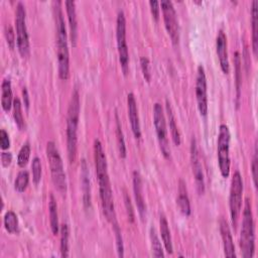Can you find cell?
I'll return each mask as SVG.
<instances>
[{"instance_id": "obj_1", "label": "cell", "mask_w": 258, "mask_h": 258, "mask_svg": "<svg viewBox=\"0 0 258 258\" xmlns=\"http://www.w3.org/2000/svg\"><path fill=\"white\" fill-rule=\"evenodd\" d=\"M54 22H55V36H56V56L58 64V76L66 81L70 77V52L68 46V33L66 23L63 20L61 2H53Z\"/></svg>"}, {"instance_id": "obj_2", "label": "cell", "mask_w": 258, "mask_h": 258, "mask_svg": "<svg viewBox=\"0 0 258 258\" xmlns=\"http://www.w3.org/2000/svg\"><path fill=\"white\" fill-rule=\"evenodd\" d=\"M80 94L78 89H74L69 108H68V117H67V148L68 156L71 163L75 162L77 157V148H78V124L80 119Z\"/></svg>"}, {"instance_id": "obj_3", "label": "cell", "mask_w": 258, "mask_h": 258, "mask_svg": "<svg viewBox=\"0 0 258 258\" xmlns=\"http://www.w3.org/2000/svg\"><path fill=\"white\" fill-rule=\"evenodd\" d=\"M242 226L240 233V248L244 258H252L255 250V235H254V221L251 203L247 198L244 204L242 214Z\"/></svg>"}, {"instance_id": "obj_4", "label": "cell", "mask_w": 258, "mask_h": 258, "mask_svg": "<svg viewBox=\"0 0 258 258\" xmlns=\"http://www.w3.org/2000/svg\"><path fill=\"white\" fill-rule=\"evenodd\" d=\"M46 157L49 163L51 179L58 191L64 194L67 191V177L63 169L62 160L57 147L53 141H48L45 147Z\"/></svg>"}, {"instance_id": "obj_5", "label": "cell", "mask_w": 258, "mask_h": 258, "mask_svg": "<svg viewBox=\"0 0 258 258\" xmlns=\"http://www.w3.org/2000/svg\"><path fill=\"white\" fill-rule=\"evenodd\" d=\"M98 182H99V190H100V199L103 213L109 223L114 224L117 222L116 212L114 207V199L113 191L111 187V182L109 178L108 169L96 171Z\"/></svg>"}, {"instance_id": "obj_6", "label": "cell", "mask_w": 258, "mask_h": 258, "mask_svg": "<svg viewBox=\"0 0 258 258\" xmlns=\"http://www.w3.org/2000/svg\"><path fill=\"white\" fill-rule=\"evenodd\" d=\"M15 29H16V44L19 53L23 57H27L30 53L29 36L26 26V11L24 4L18 1L15 9Z\"/></svg>"}, {"instance_id": "obj_7", "label": "cell", "mask_w": 258, "mask_h": 258, "mask_svg": "<svg viewBox=\"0 0 258 258\" xmlns=\"http://www.w3.org/2000/svg\"><path fill=\"white\" fill-rule=\"evenodd\" d=\"M230 130L226 124H221L217 140V155L218 164L223 177H228L230 174Z\"/></svg>"}, {"instance_id": "obj_8", "label": "cell", "mask_w": 258, "mask_h": 258, "mask_svg": "<svg viewBox=\"0 0 258 258\" xmlns=\"http://www.w3.org/2000/svg\"><path fill=\"white\" fill-rule=\"evenodd\" d=\"M242 196H243V180L239 170H236L231 179L230 196H229V208L231 221L234 229L238 225L239 216L242 208Z\"/></svg>"}, {"instance_id": "obj_9", "label": "cell", "mask_w": 258, "mask_h": 258, "mask_svg": "<svg viewBox=\"0 0 258 258\" xmlns=\"http://www.w3.org/2000/svg\"><path fill=\"white\" fill-rule=\"evenodd\" d=\"M116 39H117V49H118L121 69L124 75H127L129 71V51H128V45L126 40V18L122 10H120L117 14Z\"/></svg>"}, {"instance_id": "obj_10", "label": "cell", "mask_w": 258, "mask_h": 258, "mask_svg": "<svg viewBox=\"0 0 258 258\" xmlns=\"http://www.w3.org/2000/svg\"><path fill=\"white\" fill-rule=\"evenodd\" d=\"M153 124L160 150L163 156L168 159L170 157V147L167 138V128L164 110L160 103H155L153 105Z\"/></svg>"}, {"instance_id": "obj_11", "label": "cell", "mask_w": 258, "mask_h": 258, "mask_svg": "<svg viewBox=\"0 0 258 258\" xmlns=\"http://www.w3.org/2000/svg\"><path fill=\"white\" fill-rule=\"evenodd\" d=\"M161 6L164 26L166 31L174 45H177L179 42V25L177 20V14L174 9L173 3L170 0H162L159 2Z\"/></svg>"}, {"instance_id": "obj_12", "label": "cell", "mask_w": 258, "mask_h": 258, "mask_svg": "<svg viewBox=\"0 0 258 258\" xmlns=\"http://www.w3.org/2000/svg\"><path fill=\"white\" fill-rule=\"evenodd\" d=\"M196 98L198 103V109L202 116H206L208 113V94H207V77L205 69L200 64L197 69L196 79Z\"/></svg>"}, {"instance_id": "obj_13", "label": "cell", "mask_w": 258, "mask_h": 258, "mask_svg": "<svg viewBox=\"0 0 258 258\" xmlns=\"http://www.w3.org/2000/svg\"><path fill=\"white\" fill-rule=\"evenodd\" d=\"M190 162H191L192 173L195 176L198 191L200 195H203L205 191V177H204L202 161H201V157L198 149V144L195 136H192L190 140Z\"/></svg>"}, {"instance_id": "obj_14", "label": "cell", "mask_w": 258, "mask_h": 258, "mask_svg": "<svg viewBox=\"0 0 258 258\" xmlns=\"http://www.w3.org/2000/svg\"><path fill=\"white\" fill-rule=\"evenodd\" d=\"M216 51L219 58L221 70L224 74H229L230 71V63H229V56H228V43H227V36L226 33L220 29L217 33L216 37Z\"/></svg>"}, {"instance_id": "obj_15", "label": "cell", "mask_w": 258, "mask_h": 258, "mask_svg": "<svg viewBox=\"0 0 258 258\" xmlns=\"http://www.w3.org/2000/svg\"><path fill=\"white\" fill-rule=\"evenodd\" d=\"M127 109H128V117H129L132 132L135 138L139 139L141 137V127H140L137 103L133 93H129L127 95Z\"/></svg>"}, {"instance_id": "obj_16", "label": "cell", "mask_w": 258, "mask_h": 258, "mask_svg": "<svg viewBox=\"0 0 258 258\" xmlns=\"http://www.w3.org/2000/svg\"><path fill=\"white\" fill-rule=\"evenodd\" d=\"M132 181H133V192H134V199L137 206L138 213L143 220L146 216V204L144 201L143 196V187H142V178L140 175V172L138 170H134L132 173Z\"/></svg>"}, {"instance_id": "obj_17", "label": "cell", "mask_w": 258, "mask_h": 258, "mask_svg": "<svg viewBox=\"0 0 258 258\" xmlns=\"http://www.w3.org/2000/svg\"><path fill=\"white\" fill-rule=\"evenodd\" d=\"M219 229H220V233H221V237H222V241H223V248H224L225 256L230 257V258H235L236 250H235V245L233 242V237L231 234L230 227L224 218H221L219 221Z\"/></svg>"}, {"instance_id": "obj_18", "label": "cell", "mask_w": 258, "mask_h": 258, "mask_svg": "<svg viewBox=\"0 0 258 258\" xmlns=\"http://www.w3.org/2000/svg\"><path fill=\"white\" fill-rule=\"evenodd\" d=\"M81 184L83 191V203L86 209L91 208V183L90 172L87 161L85 159L81 162Z\"/></svg>"}, {"instance_id": "obj_19", "label": "cell", "mask_w": 258, "mask_h": 258, "mask_svg": "<svg viewBox=\"0 0 258 258\" xmlns=\"http://www.w3.org/2000/svg\"><path fill=\"white\" fill-rule=\"evenodd\" d=\"M66 11L69 20V27L71 33V40L75 46L78 38V20H77V11H76V2L74 0H67L64 2Z\"/></svg>"}, {"instance_id": "obj_20", "label": "cell", "mask_w": 258, "mask_h": 258, "mask_svg": "<svg viewBox=\"0 0 258 258\" xmlns=\"http://www.w3.org/2000/svg\"><path fill=\"white\" fill-rule=\"evenodd\" d=\"M185 182L182 178H180L178 180V196L176 199L178 208L180 210V212L184 215V216H189L191 213L190 210V203H189V199L187 196V189L185 186Z\"/></svg>"}, {"instance_id": "obj_21", "label": "cell", "mask_w": 258, "mask_h": 258, "mask_svg": "<svg viewBox=\"0 0 258 258\" xmlns=\"http://www.w3.org/2000/svg\"><path fill=\"white\" fill-rule=\"evenodd\" d=\"M159 230H160V235H161V239H162L165 251L168 254H172L173 245H172L171 234H170L167 219L163 214H161L160 217H159Z\"/></svg>"}, {"instance_id": "obj_22", "label": "cell", "mask_w": 258, "mask_h": 258, "mask_svg": "<svg viewBox=\"0 0 258 258\" xmlns=\"http://www.w3.org/2000/svg\"><path fill=\"white\" fill-rule=\"evenodd\" d=\"M13 94L10 79L6 78L1 83V106L5 112H8L13 105Z\"/></svg>"}, {"instance_id": "obj_23", "label": "cell", "mask_w": 258, "mask_h": 258, "mask_svg": "<svg viewBox=\"0 0 258 258\" xmlns=\"http://www.w3.org/2000/svg\"><path fill=\"white\" fill-rule=\"evenodd\" d=\"M165 109H166V116H167V121H168V126H169L172 141L176 146H178L181 142L180 133H179L178 127L176 125V120H175V117L173 114V110H172L171 105L168 102V100L165 101Z\"/></svg>"}, {"instance_id": "obj_24", "label": "cell", "mask_w": 258, "mask_h": 258, "mask_svg": "<svg viewBox=\"0 0 258 258\" xmlns=\"http://www.w3.org/2000/svg\"><path fill=\"white\" fill-rule=\"evenodd\" d=\"M258 1L253 0L251 5V25H252V49L254 52V55L257 54V48H258Z\"/></svg>"}, {"instance_id": "obj_25", "label": "cell", "mask_w": 258, "mask_h": 258, "mask_svg": "<svg viewBox=\"0 0 258 258\" xmlns=\"http://www.w3.org/2000/svg\"><path fill=\"white\" fill-rule=\"evenodd\" d=\"M48 212H49V224L50 229L53 235L59 233V224H58V215H57V205L56 201L52 194L49 195L48 199Z\"/></svg>"}, {"instance_id": "obj_26", "label": "cell", "mask_w": 258, "mask_h": 258, "mask_svg": "<svg viewBox=\"0 0 258 258\" xmlns=\"http://www.w3.org/2000/svg\"><path fill=\"white\" fill-rule=\"evenodd\" d=\"M3 223H4V227L7 232H9L11 234L19 232L18 218H17V215L13 211L9 210L5 213Z\"/></svg>"}, {"instance_id": "obj_27", "label": "cell", "mask_w": 258, "mask_h": 258, "mask_svg": "<svg viewBox=\"0 0 258 258\" xmlns=\"http://www.w3.org/2000/svg\"><path fill=\"white\" fill-rule=\"evenodd\" d=\"M60 235V255L61 257L69 256V238H70V229L68 224L62 223L59 227Z\"/></svg>"}, {"instance_id": "obj_28", "label": "cell", "mask_w": 258, "mask_h": 258, "mask_svg": "<svg viewBox=\"0 0 258 258\" xmlns=\"http://www.w3.org/2000/svg\"><path fill=\"white\" fill-rule=\"evenodd\" d=\"M149 238H150V243H151V249H152V254L155 257H164L163 249L161 246V242L157 236L156 230L154 227H151L149 230Z\"/></svg>"}, {"instance_id": "obj_29", "label": "cell", "mask_w": 258, "mask_h": 258, "mask_svg": "<svg viewBox=\"0 0 258 258\" xmlns=\"http://www.w3.org/2000/svg\"><path fill=\"white\" fill-rule=\"evenodd\" d=\"M12 108H13V118H14V121H15L17 127L20 130H24L25 129V121H24V118L22 115L21 102L18 97L14 98Z\"/></svg>"}, {"instance_id": "obj_30", "label": "cell", "mask_w": 258, "mask_h": 258, "mask_svg": "<svg viewBox=\"0 0 258 258\" xmlns=\"http://www.w3.org/2000/svg\"><path fill=\"white\" fill-rule=\"evenodd\" d=\"M116 118V137H117V145H118V150L119 154L122 158L126 157V145H125V139H124V134L122 131L121 123L118 117V114H115Z\"/></svg>"}, {"instance_id": "obj_31", "label": "cell", "mask_w": 258, "mask_h": 258, "mask_svg": "<svg viewBox=\"0 0 258 258\" xmlns=\"http://www.w3.org/2000/svg\"><path fill=\"white\" fill-rule=\"evenodd\" d=\"M28 182H29V173L26 170H20L15 178L14 181V187L17 191L19 192H23L27 186H28Z\"/></svg>"}, {"instance_id": "obj_32", "label": "cell", "mask_w": 258, "mask_h": 258, "mask_svg": "<svg viewBox=\"0 0 258 258\" xmlns=\"http://www.w3.org/2000/svg\"><path fill=\"white\" fill-rule=\"evenodd\" d=\"M235 63V79H236V91H237V101L240 98V88H241V80H242V71H241V57L238 51L235 52L234 57Z\"/></svg>"}, {"instance_id": "obj_33", "label": "cell", "mask_w": 258, "mask_h": 258, "mask_svg": "<svg viewBox=\"0 0 258 258\" xmlns=\"http://www.w3.org/2000/svg\"><path fill=\"white\" fill-rule=\"evenodd\" d=\"M30 152H31V147L28 141L24 142L23 145L21 146L19 152H18V156H17V164L20 167H24L28 160H29V156H30Z\"/></svg>"}, {"instance_id": "obj_34", "label": "cell", "mask_w": 258, "mask_h": 258, "mask_svg": "<svg viewBox=\"0 0 258 258\" xmlns=\"http://www.w3.org/2000/svg\"><path fill=\"white\" fill-rule=\"evenodd\" d=\"M31 172H32V179H33V182L35 184H37L40 179H41V174H42V168H41V162H40V159L39 157L35 156L33 159H32V162H31Z\"/></svg>"}, {"instance_id": "obj_35", "label": "cell", "mask_w": 258, "mask_h": 258, "mask_svg": "<svg viewBox=\"0 0 258 258\" xmlns=\"http://www.w3.org/2000/svg\"><path fill=\"white\" fill-rule=\"evenodd\" d=\"M112 228H113V232L115 234L118 255L120 257H123L124 256V245H123V238H122V235H121V230H120V227L118 225V222L112 224Z\"/></svg>"}, {"instance_id": "obj_36", "label": "cell", "mask_w": 258, "mask_h": 258, "mask_svg": "<svg viewBox=\"0 0 258 258\" xmlns=\"http://www.w3.org/2000/svg\"><path fill=\"white\" fill-rule=\"evenodd\" d=\"M123 198H124V205H125L128 221L130 223H133L135 220V212H134V209H133V206L131 203V199L125 189H123Z\"/></svg>"}, {"instance_id": "obj_37", "label": "cell", "mask_w": 258, "mask_h": 258, "mask_svg": "<svg viewBox=\"0 0 258 258\" xmlns=\"http://www.w3.org/2000/svg\"><path fill=\"white\" fill-rule=\"evenodd\" d=\"M140 66H141V71H142L144 79L147 82H150V80H151V71H150V62H149L148 57L141 56L140 57Z\"/></svg>"}, {"instance_id": "obj_38", "label": "cell", "mask_w": 258, "mask_h": 258, "mask_svg": "<svg viewBox=\"0 0 258 258\" xmlns=\"http://www.w3.org/2000/svg\"><path fill=\"white\" fill-rule=\"evenodd\" d=\"M4 34H5V38H6V41H7V44L9 45V47L14 48V46H15V32H14L13 27L10 24L5 25Z\"/></svg>"}, {"instance_id": "obj_39", "label": "cell", "mask_w": 258, "mask_h": 258, "mask_svg": "<svg viewBox=\"0 0 258 258\" xmlns=\"http://www.w3.org/2000/svg\"><path fill=\"white\" fill-rule=\"evenodd\" d=\"M0 147L2 150H6L10 147V139L5 129H0Z\"/></svg>"}, {"instance_id": "obj_40", "label": "cell", "mask_w": 258, "mask_h": 258, "mask_svg": "<svg viewBox=\"0 0 258 258\" xmlns=\"http://www.w3.org/2000/svg\"><path fill=\"white\" fill-rule=\"evenodd\" d=\"M257 146L255 145V149H254V154H253V158H252V164H251V168H252V176H253V181H254V185L256 186L257 184Z\"/></svg>"}, {"instance_id": "obj_41", "label": "cell", "mask_w": 258, "mask_h": 258, "mask_svg": "<svg viewBox=\"0 0 258 258\" xmlns=\"http://www.w3.org/2000/svg\"><path fill=\"white\" fill-rule=\"evenodd\" d=\"M149 6H150V10L151 13L154 17L155 20L159 19V11H160V4L158 1L156 0H150L149 1Z\"/></svg>"}, {"instance_id": "obj_42", "label": "cell", "mask_w": 258, "mask_h": 258, "mask_svg": "<svg viewBox=\"0 0 258 258\" xmlns=\"http://www.w3.org/2000/svg\"><path fill=\"white\" fill-rule=\"evenodd\" d=\"M0 159H1V163L4 167H7L8 165H10L11 161H12V153L9 151H2L0 154Z\"/></svg>"}, {"instance_id": "obj_43", "label": "cell", "mask_w": 258, "mask_h": 258, "mask_svg": "<svg viewBox=\"0 0 258 258\" xmlns=\"http://www.w3.org/2000/svg\"><path fill=\"white\" fill-rule=\"evenodd\" d=\"M22 96H23L24 105H25V107L28 109V107H29V96H28V92H27V89H26V88H23V89H22Z\"/></svg>"}]
</instances>
